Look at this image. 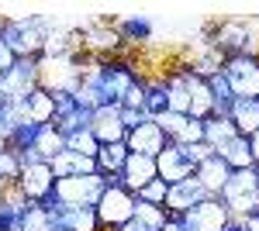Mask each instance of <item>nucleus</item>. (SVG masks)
<instances>
[{
	"label": "nucleus",
	"mask_w": 259,
	"mask_h": 231,
	"mask_svg": "<svg viewBox=\"0 0 259 231\" xmlns=\"http://www.w3.org/2000/svg\"><path fill=\"white\" fill-rule=\"evenodd\" d=\"M49 35V21L38 14H24V18H4L0 24V38L7 41V49L14 59H38L41 45Z\"/></svg>",
	"instance_id": "nucleus-2"
},
{
	"label": "nucleus",
	"mask_w": 259,
	"mask_h": 231,
	"mask_svg": "<svg viewBox=\"0 0 259 231\" xmlns=\"http://www.w3.org/2000/svg\"><path fill=\"white\" fill-rule=\"evenodd\" d=\"M18 190L24 193L28 204H45L52 193H56V173L49 162H31L21 169V179H18Z\"/></svg>",
	"instance_id": "nucleus-12"
},
{
	"label": "nucleus",
	"mask_w": 259,
	"mask_h": 231,
	"mask_svg": "<svg viewBox=\"0 0 259 231\" xmlns=\"http://www.w3.org/2000/svg\"><path fill=\"white\" fill-rule=\"evenodd\" d=\"M0 24H4V18H0Z\"/></svg>",
	"instance_id": "nucleus-41"
},
{
	"label": "nucleus",
	"mask_w": 259,
	"mask_h": 231,
	"mask_svg": "<svg viewBox=\"0 0 259 231\" xmlns=\"http://www.w3.org/2000/svg\"><path fill=\"white\" fill-rule=\"evenodd\" d=\"M228 231H245V228H242V224H239V221H235V224H232V228H228Z\"/></svg>",
	"instance_id": "nucleus-38"
},
{
	"label": "nucleus",
	"mask_w": 259,
	"mask_h": 231,
	"mask_svg": "<svg viewBox=\"0 0 259 231\" xmlns=\"http://www.w3.org/2000/svg\"><path fill=\"white\" fill-rule=\"evenodd\" d=\"M90 131L100 145H111V142H124L128 128L121 124V107L118 104H104L90 114Z\"/></svg>",
	"instance_id": "nucleus-15"
},
{
	"label": "nucleus",
	"mask_w": 259,
	"mask_h": 231,
	"mask_svg": "<svg viewBox=\"0 0 259 231\" xmlns=\"http://www.w3.org/2000/svg\"><path fill=\"white\" fill-rule=\"evenodd\" d=\"M221 204L232 211L235 221L242 217H249V214L259 211V179H256V169H239V173H232L225 179V187H221Z\"/></svg>",
	"instance_id": "nucleus-5"
},
{
	"label": "nucleus",
	"mask_w": 259,
	"mask_h": 231,
	"mask_svg": "<svg viewBox=\"0 0 259 231\" xmlns=\"http://www.w3.org/2000/svg\"><path fill=\"white\" fill-rule=\"evenodd\" d=\"M221 76L239 100H259V52L232 56L221 62Z\"/></svg>",
	"instance_id": "nucleus-6"
},
{
	"label": "nucleus",
	"mask_w": 259,
	"mask_h": 231,
	"mask_svg": "<svg viewBox=\"0 0 259 231\" xmlns=\"http://www.w3.org/2000/svg\"><path fill=\"white\" fill-rule=\"evenodd\" d=\"M249 145H252V159H256V166H259V131L249 138Z\"/></svg>",
	"instance_id": "nucleus-37"
},
{
	"label": "nucleus",
	"mask_w": 259,
	"mask_h": 231,
	"mask_svg": "<svg viewBox=\"0 0 259 231\" xmlns=\"http://www.w3.org/2000/svg\"><path fill=\"white\" fill-rule=\"evenodd\" d=\"M166 145H169V138L162 135V128L156 121H142L139 128H132V131L124 135V149L135 152V155H152V159H156Z\"/></svg>",
	"instance_id": "nucleus-14"
},
{
	"label": "nucleus",
	"mask_w": 259,
	"mask_h": 231,
	"mask_svg": "<svg viewBox=\"0 0 259 231\" xmlns=\"http://www.w3.org/2000/svg\"><path fill=\"white\" fill-rule=\"evenodd\" d=\"M28 121L31 124H52V117H56V97L49 94V90H31L28 94Z\"/></svg>",
	"instance_id": "nucleus-27"
},
{
	"label": "nucleus",
	"mask_w": 259,
	"mask_h": 231,
	"mask_svg": "<svg viewBox=\"0 0 259 231\" xmlns=\"http://www.w3.org/2000/svg\"><path fill=\"white\" fill-rule=\"evenodd\" d=\"M228 176H232V169L221 162L218 155H207V159L200 162L197 169H194V179H197L200 187H204V193H207V197H218Z\"/></svg>",
	"instance_id": "nucleus-19"
},
{
	"label": "nucleus",
	"mask_w": 259,
	"mask_h": 231,
	"mask_svg": "<svg viewBox=\"0 0 259 231\" xmlns=\"http://www.w3.org/2000/svg\"><path fill=\"white\" fill-rule=\"evenodd\" d=\"M156 124L162 128V135L169 138V142H177L180 131H183V124H187V114H173V111H162L159 117H152Z\"/></svg>",
	"instance_id": "nucleus-32"
},
{
	"label": "nucleus",
	"mask_w": 259,
	"mask_h": 231,
	"mask_svg": "<svg viewBox=\"0 0 259 231\" xmlns=\"http://www.w3.org/2000/svg\"><path fill=\"white\" fill-rule=\"evenodd\" d=\"M118 231H156V228H149V224H142L139 217H132V221H128L124 228H118Z\"/></svg>",
	"instance_id": "nucleus-36"
},
{
	"label": "nucleus",
	"mask_w": 259,
	"mask_h": 231,
	"mask_svg": "<svg viewBox=\"0 0 259 231\" xmlns=\"http://www.w3.org/2000/svg\"><path fill=\"white\" fill-rule=\"evenodd\" d=\"M135 217H139L142 224H149V228L159 231L162 224H166V207H156V204H145V200H135Z\"/></svg>",
	"instance_id": "nucleus-31"
},
{
	"label": "nucleus",
	"mask_w": 259,
	"mask_h": 231,
	"mask_svg": "<svg viewBox=\"0 0 259 231\" xmlns=\"http://www.w3.org/2000/svg\"><path fill=\"white\" fill-rule=\"evenodd\" d=\"M114 31L121 35L124 41V49L132 52V49H142V45H149L152 41V21L149 18H114Z\"/></svg>",
	"instance_id": "nucleus-18"
},
{
	"label": "nucleus",
	"mask_w": 259,
	"mask_h": 231,
	"mask_svg": "<svg viewBox=\"0 0 259 231\" xmlns=\"http://www.w3.org/2000/svg\"><path fill=\"white\" fill-rule=\"evenodd\" d=\"M18 179H21V159H18V152L0 149V190H4V187H14Z\"/></svg>",
	"instance_id": "nucleus-30"
},
{
	"label": "nucleus",
	"mask_w": 259,
	"mask_h": 231,
	"mask_svg": "<svg viewBox=\"0 0 259 231\" xmlns=\"http://www.w3.org/2000/svg\"><path fill=\"white\" fill-rule=\"evenodd\" d=\"M52 173H56V179H69V176H87V173H97V162L94 159H87V155L80 152H69V149H62L52 162Z\"/></svg>",
	"instance_id": "nucleus-23"
},
{
	"label": "nucleus",
	"mask_w": 259,
	"mask_h": 231,
	"mask_svg": "<svg viewBox=\"0 0 259 231\" xmlns=\"http://www.w3.org/2000/svg\"><path fill=\"white\" fill-rule=\"evenodd\" d=\"M207 193H204V187H200L197 179L190 176V179H183V183H173L169 190H166V214H187L190 207H197L200 200H204Z\"/></svg>",
	"instance_id": "nucleus-17"
},
{
	"label": "nucleus",
	"mask_w": 259,
	"mask_h": 231,
	"mask_svg": "<svg viewBox=\"0 0 259 231\" xmlns=\"http://www.w3.org/2000/svg\"><path fill=\"white\" fill-rule=\"evenodd\" d=\"M94 211H97L100 231H118L135 217V193L114 176V179H107V187H104V193H100Z\"/></svg>",
	"instance_id": "nucleus-4"
},
{
	"label": "nucleus",
	"mask_w": 259,
	"mask_h": 231,
	"mask_svg": "<svg viewBox=\"0 0 259 231\" xmlns=\"http://www.w3.org/2000/svg\"><path fill=\"white\" fill-rule=\"evenodd\" d=\"M180 73H183V83H187V94H190V114L194 121H207V117H214V97H211V86H207V76H200L197 69L190 66V62H177Z\"/></svg>",
	"instance_id": "nucleus-10"
},
{
	"label": "nucleus",
	"mask_w": 259,
	"mask_h": 231,
	"mask_svg": "<svg viewBox=\"0 0 259 231\" xmlns=\"http://www.w3.org/2000/svg\"><path fill=\"white\" fill-rule=\"evenodd\" d=\"M56 197H49L45 204H28V211L21 214V231H56Z\"/></svg>",
	"instance_id": "nucleus-21"
},
{
	"label": "nucleus",
	"mask_w": 259,
	"mask_h": 231,
	"mask_svg": "<svg viewBox=\"0 0 259 231\" xmlns=\"http://www.w3.org/2000/svg\"><path fill=\"white\" fill-rule=\"evenodd\" d=\"M235 135H239V131H235V124H232L228 117H207V121H204V145H207L211 152H218L221 145H228Z\"/></svg>",
	"instance_id": "nucleus-28"
},
{
	"label": "nucleus",
	"mask_w": 259,
	"mask_h": 231,
	"mask_svg": "<svg viewBox=\"0 0 259 231\" xmlns=\"http://www.w3.org/2000/svg\"><path fill=\"white\" fill-rule=\"evenodd\" d=\"M66 149H69V152L87 155V159H94V155H97V149H100V142L94 138V131H90V128H80V131H73V135H66Z\"/></svg>",
	"instance_id": "nucleus-29"
},
{
	"label": "nucleus",
	"mask_w": 259,
	"mask_h": 231,
	"mask_svg": "<svg viewBox=\"0 0 259 231\" xmlns=\"http://www.w3.org/2000/svg\"><path fill=\"white\" fill-rule=\"evenodd\" d=\"M31 90H38L35 59H18V62L0 76V97H4V100H28Z\"/></svg>",
	"instance_id": "nucleus-11"
},
{
	"label": "nucleus",
	"mask_w": 259,
	"mask_h": 231,
	"mask_svg": "<svg viewBox=\"0 0 259 231\" xmlns=\"http://www.w3.org/2000/svg\"><path fill=\"white\" fill-rule=\"evenodd\" d=\"M232 169V173H239V169H256V159H252V145H249V138L245 135H235L228 145H221L218 152H214Z\"/></svg>",
	"instance_id": "nucleus-20"
},
{
	"label": "nucleus",
	"mask_w": 259,
	"mask_h": 231,
	"mask_svg": "<svg viewBox=\"0 0 259 231\" xmlns=\"http://www.w3.org/2000/svg\"><path fill=\"white\" fill-rule=\"evenodd\" d=\"M80 38H83V56L90 59H114L124 56V41L114 31V21H90L80 28Z\"/></svg>",
	"instance_id": "nucleus-8"
},
{
	"label": "nucleus",
	"mask_w": 259,
	"mask_h": 231,
	"mask_svg": "<svg viewBox=\"0 0 259 231\" xmlns=\"http://www.w3.org/2000/svg\"><path fill=\"white\" fill-rule=\"evenodd\" d=\"M166 190H169V187H166L159 176H156L152 183H145V187L135 193V200H145V204H156V207H162V204H166Z\"/></svg>",
	"instance_id": "nucleus-33"
},
{
	"label": "nucleus",
	"mask_w": 259,
	"mask_h": 231,
	"mask_svg": "<svg viewBox=\"0 0 259 231\" xmlns=\"http://www.w3.org/2000/svg\"><path fill=\"white\" fill-rule=\"evenodd\" d=\"M228 121L235 124V131L245 138H252L259 131V100H232V107H228Z\"/></svg>",
	"instance_id": "nucleus-22"
},
{
	"label": "nucleus",
	"mask_w": 259,
	"mask_h": 231,
	"mask_svg": "<svg viewBox=\"0 0 259 231\" xmlns=\"http://www.w3.org/2000/svg\"><path fill=\"white\" fill-rule=\"evenodd\" d=\"M56 224L66 231H100L97 211L94 207H62L56 211Z\"/></svg>",
	"instance_id": "nucleus-24"
},
{
	"label": "nucleus",
	"mask_w": 259,
	"mask_h": 231,
	"mask_svg": "<svg viewBox=\"0 0 259 231\" xmlns=\"http://www.w3.org/2000/svg\"><path fill=\"white\" fill-rule=\"evenodd\" d=\"M183 221H187V231H228L235 224V217L221 204V197H204L197 207L183 214Z\"/></svg>",
	"instance_id": "nucleus-9"
},
{
	"label": "nucleus",
	"mask_w": 259,
	"mask_h": 231,
	"mask_svg": "<svg viewBox=\"0 0 259 231\" xmlns=\"http://www.w3.org/2000/svg\"><path fill=\"white\" fill-rule=\"evenodd\" d=\"M159 231H187V221H183V214H169L166 217V224Z\"/></svg>",
	"instance_id": "nucleus-34"
},
{
	"label": "nucleus",
	"mask_w": 259,
	"mask_h": 231,
	"mask_svg": "<svg viewBox=\"0 0 259 231\" xmlns=\"http://www.w3.org/2000/svg\"><path fill=\"white\" fill-rule=\"evenodd\" d=\"M156 159L152 155H135V152H128V159H124V166H121V183L128 187L132 193H139L145 183H152L156 179Z\"/></svg>",
	"instance_id": "nucleus-16"
},
{
	"label": "nucleus",
	"mask_w": 259,
	"mask_h": 231,
	"mask_svg": "<svg viewBox=\"0 0 259 231\" xmlns=\"http://www.w3.org/2000/svg\"><path fill=\"white\" fill-rule=\"evenodd\" d=\"M0 104H4V97H0Z\"/></svg>",
	"instance_id": "nucleus-40"
},
{
	"label": "nucleus",
	"mask_w": 259,
	"mask_h": 231,
	"mask_svg": "<svg viewBox=\"0 0 259 231\" xmlns=\"http://www.w3.org/2000/svg\"><path fill=\"white\" fill-rule=\"evenodd\" d=\"M38 86L49 94H73L83 79V56H38Z\"/></svg>",
	"instance_id": "nucleus-3"
},
{
	"label": "nucleus",
	"mask_w": 259,
	"mask_h": 231,
	"mask_svg": "<svg viewBox=\"0 0 259 231\" xmlns=\"http://www.w3.org/2000/svg\"><path fill=\"white\" fill-rule=\"evenodd\" d=\"M31 149H35V155H38L41 162H52V159H56V155L66 149V135H62L56 124H38Z\"/></svg>",
	"instance_id": "nucleus-25"
},
{
	"label": "nucleus",
	"mask_w": 259,
	"mask_h": 231,
	"mask_svg": "<svg viewBox=\"0 0 259 231\" xmlns=\"http://www.w3.org/2000/svg\"><path fill=\"white\" fill-rule=\"evenodd\" d=\"M194 162H190V155H187V149L183 145H166L159 155H156V173H159V179L166 183V187H173V183H183V179H190L194 176Z\"/></svg>",
	"instance_id": "nucleus-13"
},
{
	"label": "nucleus",
	"mask_w": 259,
	"mask_h": 231,
	"mask_svg": "<svg viewBox=\"0 0 259 231\" xmlns=\"http://www.w3.org/2000/svg\"><path fill=\"white\" fill-rule=\"evenodd\" d=\"M256 179H259V166H256Z\"/></svg>",
	"instance_id": "nucleus-39"
},
{
	"label": "nucleus",
	"mask_w": 259,
	"mask_h": 231,
	"mask_svg": "<svg viewBox=\"0 0 259 231\" xmlns=\"http://www.w3.org/2000/svg\"><path fill=\"white\" fill-rule=\"evenodd\" d=\"M107 187V179L100 173H87V176H69V179H56V200L62 207H97L100 193Z\"/></svg>",
	"instance_id": "nucleus-7"
},
{
	"label": "nucleus",
	"mask_w": 259,
	"mask_h": 231,
	"mask_svg": "<svg viewBox=\"0 0 259 231\" xmlns=\"http://www.w3.org/2000/svg\"><path fill=\"white\" fill-rule=\"evenodd\" d=\"M124 159H128V149H124V142L100 145L97 155H94V162H97V173L104 176V179H114V176H121V166H124Z\"/></svg>",
	"instance_id": "nucleus-26"
},
{
	"label": "nucleus",
	"mask_w": 259,
	"mask_h": 231,
	"mask_svg": "<svg viewBox=\"0 0 259 231\" xmlns=\"http://www.w3.org/2000/svg\"><path fill=\"white\" fill-rule=\"evenodd\" d=\"M239 224H242L245 231H259V211H256V214H249V217H242Z\"/></svg>",
	"instance_id": "nucleus-35"
},
{
	"label": "nucleus",
	"mask_w": 259,
	"mask_h": 231,
	"mask_svg": "<svg viewBox=\"0 0 259 231\" xmlns=\"http://www.w3.org/2000/svg\"><path fill=\"white\" fill-rule=\"evenodd\" d=\"M204 45H207V49H214L221 59L245 56V52H259L256 21H242V18L211 21V24L204 28Z\"/></svg>",
	"instance_id": "nucleus-1"
}]
</instances>
